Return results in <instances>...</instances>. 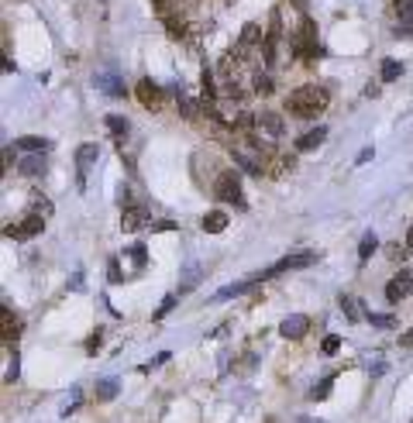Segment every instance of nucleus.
<instances>
[{"mask_svg": "<svg viewBox=\"0 0 413 423\" xmlns=\"http://www.w3.org/2000/svg\"><path fill=\"white\" fill-rule=\"evenodd\" d=\"M330 103V93L324 86H300V89H293L286 100V110L289 114H296V117H317L321 110H328Z\"/></svg>", "mask_w": 413, "mask_h": 423, "instance_id": "1", "label": "nucleus"}, {"mask_svg": "<svg viewBox=\"0 0 413 423\" xmlns=\"http://www.w3.org/2000/svg\"><path fill=\"white\" fill-rule=\"evenodd\" d=\"M214 189H217V196L224 203H234L238 210H248V200H245V193H241V175L238 172H220Z\"/></svg>", "mask_w": 413, "mask_h": 423, "instance_id": "2", "label": "nucleus"}, {"mask_svg": "<svg viewBox=\"0 0 413 423\" xmlns=\"http://www.w3.org/2000/svg\"><path fill=\"white\" fill-rule=\"evenodd\" d=\"M293 52H296L300 59H317V55H321V45H317V24H314L310 17L300 21V31H296Z\"/></svg>", "mask_w": 413, "mask_h": 423, "instance_id": "3", "label": "nucleus"}, {"mask_svg": "<svg viewBox=\"0 0 413 423\" xmlns=\"http://www.w3.org/2000/svg\"><path fill=\"white\" fill-rule=\"evenodd\" d=\"M41 224H45V217H38V213H28L21 224H7L4 227V234L10 238V241H28V238H35L41 231Z\"/></svg>", "mask_w": 413, "mask_h": 423, "instance_id": "4", "label": "nucleus"}, {"mask_svg": "<svg viewBox=\"0 0 413 423\" xmlns=\"http://www.w3.org/2000/svg\"><path fill=\"white\" fill-rule=\"evenodd\" d=\"M134 96H138V103H141L145 110H159V107H162V86L152 83V80H141L138 89H134Z\"/></svg>", "mask_w": 413, "mask_h": 423, "instance_id": "5", "label": "nucleus"}, {"mask_svg": "<svg viewBox=\"0 0 413 423\" xmlns=\"http://www.w3.org/2000/svg\"><path fill=\"white\" fill-rule=\"evenodd\" d=\"M307 331H310V317H307V313H293V317H286V320L279 324V334L286 340H303Z\"/></svg>", "mask_w": 413, "mask_h": 423, "instance_id": "6", "label": "nucleus"}, {"mask_svg": "<svg viewBox=\"0 0 413 423\" xmlns=\"http://www.w3.org/2000/svg\"><path fill=\"white\" fill-rule=\"evenodd\" d=\"M283 131H286V124H283L279 114H258L255 117V134L258 138H283Z\"/></svg>", "mask_w": 413, "mask_h": 423, "instance_id": "7", "label": "nucleus"}, {"mask_svg": "<svg viewBox=\"0 0 413 423\" xmlns=\"http://www.w3.org/2000/svg\"><path fill=\"white\" fill-rule=\"evenodd\" d=\"M97 145L93 141H86V145H80V152H76V169H80V189H86V175H90V166L97 162Z\"/></svg>", "mask_w": 413, "mask_h": 423, "instance_id": "8", "label": "nucleus"}, {"mask_svg": "<svg viewBox=\"0 0 413 423\" xmlns=\"http://www.w3.org/2000/svg\"><path fill=\"white\" fill-rule=\"evenodd\" d=\"M10 148H21V152H28V155H45V152L52 148V141H48V138H35V134H24V138H14Z\"/></svg>", "mask_w": 413, "mask_h": 423, "instance_id": "9", "label": "nucleus"}, {"mask_svg": "<svg viewBox=\"0 0 413 423\" xmlns=\"http://www.w3.org/2000/svg\"><path fill=\"white\" fill-rule=\"evenodd\" d=\"M145 220H148V210H145V207H138V203H127V207H124V213H121L124 231H138Z\"/></svg>", "mask_w": 413, "mask_h": 423, "instance_id": "10", "label": "nucleus"}, {"mask_svg": "<svg viewBox=\"0 0 413 423\" xmlns=\"http://www.w3.org/2000/svg\"><path fill=\"white\" fill-rule=\"evenodd\" d=\"M324 138H328V127H314V131H307V134L296 138V148L300 152H314V148L324 145Z\"/></svg>", "mask_w": 413, "mask_h": 423, "instance_id": "11", "label": "nucleus"}, {"mask_svg": "<svg viewBox=\"0 0 413 423\" xmlns=\"http://www.w3.org/2000/svg\"><path fill=\"white\" fill-rule=\"evenodd\" d=\"M18 331H21V327H18V317L4 306V313H0V334H4V344H7V347L18 340Z\"/></svg>", "mask_w": 413, "mask_h": 423, "instance_id": "12", "label": "nucleus"}, {"mask_svg": "<svg viewBox=\"0 0 413 423\" xmlns=\"http://www.w3.org/2000/svg\"><path fill=\"white\" fill-rule=\"evenodd\" d=\"M258 42H262V28H258L255 21H248L245 28H241V42H238V48H241V52H248V48H255Z\"/></svg>", "mask_w": 413, "mask_h": 423, "instance_id": "13", "label": "nucleus"}, {"mask_svg": "<svg viewBox=\"0 0 413 423\" xmlns=\"http://www.w3.org/2000/svg\"><path fill=\"white\" fill-rule=\"evenodd\" d=\"M227 227V213H220V210H210L204 217V231L206 234H220Z\"/></svg>", "mask_w": 413, "mask_h": 423, "instance_id": "14", "label": "nucleus"}, {"mask_svg": "<svg viewBox=\"0 0 413 423\" xmlns=\"http://www.w3.org/2000/svg\"><path fill=\"white\" fill-rule=\"evenodd\" d=\"M18 169L24 172L28 179H35V175L45 172V155H28V159H21V166H18Z\"/></svg>", "mask_w": 413, "mask_h": 423, "instance_id": "15", "label": "nucleus"}, {"mask_svg": "<svg viewBox=\"0 0 413 423\" xmlns=\"http://www.w3.org/2000/svg\"><path fill=\"white\" fill-rule=\"evenodd\" d=\"M97 86H100V89H107V96H124V86L118 83V76H114V73H100V76H97Z\"/></svg>", "mask_w": 413, "mask_h": 423, "instance_id": "16", "label": "nucleus"}, {"mask_svg": "<svg viewBox=\"0 0 413 423\" xmlns=\"http://www.w3.org/2000/svg\"><path fill=\"white\" fill-rule=\"evenodd\" d=\"M118 389H121L118 379H100L97 382V399H100V403H111V399L118 396Z\"/></svg>", "mask_w": 413, "mask_h": 423, "instance_id": "17", "label": "nucleus"}, {"mask_svg": "<svg viewBox=\"0 0 413 423\" xmlns=\"http://www.w3.org/2000/svg\"><path fill=\"white\" fill-rule=\"evenodd\" d=\"M400 73H403V62H396V59H386V62H382V83L400 80Z\"/></svg>", "mask_w": 413, "mask_h": 423, "instance_id": "18", "label": "nucleus"}, {"mask_svg": "<svg viewBox=\"0 0 413 423\" xmlns=\"http://www.w3.org/2000/svg\"><path fill=\"white\" fill-rule=\"evenodd\" d=\"M179 110H183L186 121H200V107H197L190 96H183V93H179Z\"/></svg>", "mask_w": 413, "mask_h": 423, "instance_id": "19", "label": "nucleus"}, {"mask_svg": "<svg viewBox=\"0 0 413 423\" xmlns=\"http://www.w3.org/2000/svg\"><path fill=\"white\" fill-rule=\"evenodd\" d=\"M375 245H379V241H375V234H365V238H362V245H358V261H369L372 258V252H375Z\"/></svg>", "mask_w": 413, "mask_h": 423, "instance_id": "20", "label": "nucleus"}, {"mask_svg": "<svg viewBox=\"0 0 413 423\" xmlns=\"http://www.w3.org/2000/svg\"><path fill=\"white\" fill-rule=\"evenodd\" d=\"M386 299H389V303H400V299H407L403 286H400L396 279H389V282H386Z\"/></svg>", "mask_w": 413, "mask_h": 423, "instance_id": "21", "label": "nucleus"}, {"mask_svg": "<svg viewBox=\"0 0 413 423\" xmlns=\"http://www.w3.org/2000/svg\"><path fill=\"white\" fill-rule=\"evenodd\" d=\"M165 28H169L172 38H186V24H183L179 17H165Z\"/></svg>", "mask_w": 413, "mask_h": 423, "instance_id": "22", "label": "nucleus"}, {"mask_svg": "<svg viewBox=\"0 0 413 423\" xmlns=\"http://www.w3.org/2000/svg\"><path fill=\"white\" fill-rule=\"evenodd\" d=\"M407 252H410L407 245H396V241H393V245H386V258H389V261H403Z\"/></svg>", "mask_w": 413, "mask_h": 423, "instance_id": "23", "label": "nucleus"}, {"mask_svg": "<svg viewBox=\"0 0 413 423\" xmlns=\"http://www.w3.org/2000/svg\"><path fill=\"white\" fill-rule=\"evenodd\" d=\"M330 385H334V379H321L317 385H314V389H310V399H328Z\"/></svg>", "mask_w": 413, "mask_h": 423, "instance_id": "24", "label": "nucleus"}, {"mask_svg": "<svg viewBox=\"0 0 413 423\" xmlns=\"http://www.w3.org/2000/svg\"><path fill=\"white\" fill-rule=\"evenodd\" d=\"M341 310L348 313V320H362V313H358V303L351 296H341Z\"/></svg>", "mask_w": 413, "mask_h": 423, "instance_id": "25", "label": "nucleus"}, {"mask_svg": "<svg viewBox=\"0 0 413 423\" xmlns=\"http://www.w3.org/2000/svg\"><path fill=\"white\" fill-rule=\"evenodd\" d=\"M107 127H111L114 134H127V117H121V114H111V117H107Z\"/></svg>", "mask_w": 413, "mask_h": 423, "instance_id": "26", "label": "nucleus"}, {"mask_svg": "<svg viewBox=\"0 0 413 423\" xmlns=\"http://www.w3.org/2000/svg\"><path fill=\"white\" fill-rule=\"evenodd\" d=\"M248 286H251V282H234V286L220 289V293H217V299H231V296H238V293H245Z\"/></svg>", "mask_w": 413, "mask_h": 423, "instance_id": "27", "label": "nucleus"}, {"mask_svg": "<svg viewBox=\"0 0 413 423\" xmlns=\"http://www.w3.org/2000/svg\"><path fill=\"white\" fill-rule=\"evenodd\" d=\"M31 213H38V217H48V213H52V203H48L45 196H35V200H31Z\"/></svg>", "mask_w": 413, "mask_h": 423, "instance_id": "28", "label": "nucleus"}, {"mask_svg": "<svg viewBox=\"0 0 413 423\" xmlns=\"http://www.w3.org/2000/svg\"><path fill=\"white\" fill-rule=\"evenodd\" d=\"M393 279L403 286V293H407V296H413V272H400V275H393Z\"/></svg>", "mask_w": 413, "mask_h": 423, "instance_id": "29", "label": "nucleus"}, {"mask_svg": "<svg viewBox=\"0 0 413 423\" xmlns=\"http://www.w3.org/2000/svg\"><path fill=\"white\" fill-rule=\"evenodd\" d=\"M255 93L269 96V93H272V80H269V76H258V80H255Z\"/></svg>", "mask_w": 413, "mask_h": 423, "instance_id": "30", "label": "nucleus"}, {"mask_svg": "<svg viewBox=\"0 0 413 423\" xmlns=\"http://www.w3.org/2000/svg\"><path fill=\"white\" fill-rule=\"evenodd\" d=\"M152 7L159 10V17H172V0H152Z\"/></svg>", "mask_w": 413, "mask_h": 423, "instance_id": "31", "label": "nucleus"}, {"mask_svg": "<svg viewBox=\"0 0 413 423\" xmlns=\"http://www.w3.org/2000/svg\"><path fill=\"white\" fill-rule=\"evenodd\" d=\"M337 347H341V338L337 334H328L324 338V354H337Z\"/></svg>", "mask_w": 413, "mask_h": 423, "instance_id": "32", "label": "nucleus"}, {"mask_svg": "<svg viewBox=\"0 0 413 423\" xmlns=\"http://www.w3.org/2000/svg\"><path fill=\"white\" fill-rule=\"evenodd\" d=\"M369 320L375 324V327H393V324H396L393 317H375V313H369Z\"/></svg>", "mask_w": 413, "mask_h": 423, "instance_id": "33", "label": "nucleus"}, {"mask_svg": "<svg viewBox=\"0 0 413 423\" xmlns=\"http://www.w3.org/2000/svg\"><path fill=\"white\" fill-rule=\"evenodd\" d=\"M4 379H7V382H14V379H18V354L10 358V365H7V375H4Z\"/></svg>", "mask_w": 413, "mask_h": 423, "instance_id": "34", "label": "nucleus"}, {"mask_svg": "<svg viewBox=\"0 0 413 423\" xmlns=\"http://www.w3.org/2000/svg\"><path fill=\"white\" fill-rule=\"evenodd\" d=\"M172 303H176V296H165V299H162V306H159V313H155V317H165V313L172 310Z\"/></svg>", "mask_w": 413, "mask_h": 423, "instance_id": "35", "label": "nucleus"}, {"mask_svg": "<svg viewBox=\"0 0 413 423\" xmlns=\"http://www.w3.org/2000/svg\"><path fill=\"white\" fill-rule=\"evenodd\" d=\"M86 351H90V354H93V351H100V331H97V334L90 338V344H86Z\"/></svg>", "mask_w": 413, "mask_h": 423, "instance_id": "36", "label": "nucleus"}, {"mask_svg": "<svg viewBox=\"0 0 413 423\" xmlns=\"http://www.w3.org/2000/svg\"><path fill=\"white\" fill-rule=\"evenodd\" d=\"M400 344H403V347H413V331H407V334H400Z\"/></svg>", "mask_w": 413, "mask_h": 423, "instance_id": "37", "label": "nucleus"}, {"mask_svg": "<svg viewBox=\"0 0 413 423\" xmlns=\"http://www.w3.org/2000/svg\"><path fill=\"white\" fill-rule=\"evenodd\" d=\"M369 372H372V375H382V372H386V361H375V365H372Z\"/></svg>", "mask_w": 413, "mask_h": 423, "instance_id": "38", "label": "nucleus"}, {"mask_svg": "<svg viewBox=\"0 0 413 423\" xmlns=\"http://www.w3.org/2000/svg\"><path fill=\"white\" fill-rule=\"evenodd\" d=\"M407 248L413 252V227H410V234H407Z\"/></svg>", "mask_w": 413, "mask_h": 423, "instance_id": "39", "label": "nucleus"}, {"mask_svg": "<svg viewBox=\"0 0 413 423\" xmlns=\"http://www.w3.org/2000/svg\"><path fill=\"white\" fill-rule=\"evenodd\" d=\"M393 3H396V7H407V3H413V0H393Z\"/></svg>", "mask_w": 413, "mask_h": 423, "instance_id": "40", "label": "nucleus"}, {"mask_svg": "<svg viewBox=\"0 0 413 423\" xmlns=\"http://www.w3.org/2000/svg\"><path fill=\"white\" fill-rule=\"evenodd\" d=\"M317 423H324V420H317Z\"/></svg>", "mask_w": 413, "mask_h": 423, "instance_id": "41", "label": "nucleus"}]
</instances>
